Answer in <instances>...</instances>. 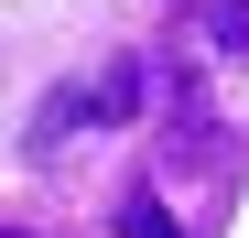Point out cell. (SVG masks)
Instances as JSON below:
<instances>
[{
    "label": "cell",
    "mask_w": 249,
    "mask_h": 238,
    "mask_svg": "<svg viewBox=\"0 0 249 238\" xmlns=\"http://www.w3.org/2000/svg\"><path fill=\"white\" fill-rule=\"evenodd\" d=\"M217 44H228V54H249V0H217Z\"/></svg>",
    "instance_id": "cell-4"
},
{
    "label": "cell",
    "mask_w": 249,
    "mask_h": 238,
    "mask_svg": "<svg viewBox=\"0 0 249 238\" xmlns=\"http://www.w3.org/2000/svg\"><path fill=\"white\" fill-rule=\"evenodd\" d=\"M119 238H184V227H174V217H162V206H152V195H130V206H119Z\"/></svg>",
    "instance_id": "cell-3"
},
{
    "label": "cell",
    "mask_w": 249,
    "mask_h": 238,
    "mask_svg": "<svg viewBox=\"0 0 249 238\" xmlns=\"http://www.w3.org/2000/svg\"><path fill=\"white\" fill-rule=\"evenodd\" d=\"M119 119H141V54H108L87 76H65L44 98V119H33V152H65L76 130H119Z\"/></svg>",
    "instance_id": "cell-1"
},
{
    "label": "cell",
    "mask_w": 249,
    "mask_h": 238,
    "mask_svg": "<svg viewBox=\"0 0 249 238\" xmlns=\"http://www.w3.org/2000/svg\"><path fill=\"white\" fill-rule=\"evenodd\" d=\"M0 238H22V227H0Z\"/></svg>",
    "instance_id": "cell-5"
},
{
    "label": "cell",
    "mask_w": 249,
    "mask_h": 238,
    "mask_svg": "<svg viewBox=\"0 0 249 238\" xmlns=\"http://www.w3.org/2000/svg\"><path fill=\"white\" fill-rule=\"evenodd\" d=\"M174 152H184V163H217V152H228V141H217V108H206L184 76H174Z\"/></svg>",
    "instance_id": "cell-2"
}]
</instances>
